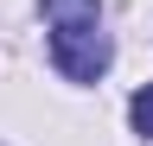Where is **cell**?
<instances>
[{
  "mask_svg": "<svg viewBox=\"0 0 153 146\" xmlns=\"http://www.w3.org/2000/svg\"><path fill=\"white\" fill-rule=\"evenodd\" d=\"M51 19V64L70 83H96L108 70V32H102V0H38Z\"/></svg>",
  "mask_w": 153,
  "mask_h": 146,
  "instance_id": "cell-1",
  "label": "cell"
},
{
  "mask_svg": "<svg viewBox=\"0 0 153 146\" xmlns=\"http://www.w3.org/2000/svg\"><path fill=\"white\" fill-rule=\"evenodd\" d=\"M128 114H134V134H147V140H153V83L128 102Z\"/></svg>",
  "mask_w": 153,
  "mask_h": 146,
  "instance_id": "cell-2",
  "label": "cell"
}]
</instances>
